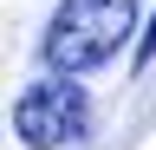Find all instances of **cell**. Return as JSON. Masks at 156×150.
<instances>
[{
    "mask_svg": "<svg viewBox=\"0 0 156 150\" xmlns=\"http://www.w3.org/2000/svg\"><path fill=\"white\" fill-rule=\"evenodd\" d=\"M130 33H143L136 0H58L39 33V65L52 79H85L104 59H117V46H136Z\"/></svg>",
    "mask_w": 156,
    "mask_h": 150,
    "instance_id": "cell-1",
    "label": "cell"
},
{
    "mask_svg": "<svg viewBox=\"0 0 156 150\" xmlns=\"http://www.w3.org/2000/svg\"><path fill=\"white\" fill-rule=\"evenodd\" d=\"M13 137L26 150H65L91 137V98L78 79H39L13 98Z\"/></svg>",
    "mask_w": 156,
    "mask_h": 150,
    "instance_id": "cell-2",
    "label": "cell"
},
{
    "mask_svg": "<svg viewBox=\"0 0 156 150\" xmlns=\"http://www.w3.org/2000/svg\"><path fill=\"white\" fill-rule=\"evenodd\" d=\"M156 65V7H150V20H143V33H136V46H130V72L143 79V72Z\"/></svg>",
    "mask_w": 156,
    "mask_h": 150,
    "instance_id": "cell-3",
    "label": "cell"
}]
</instances>
